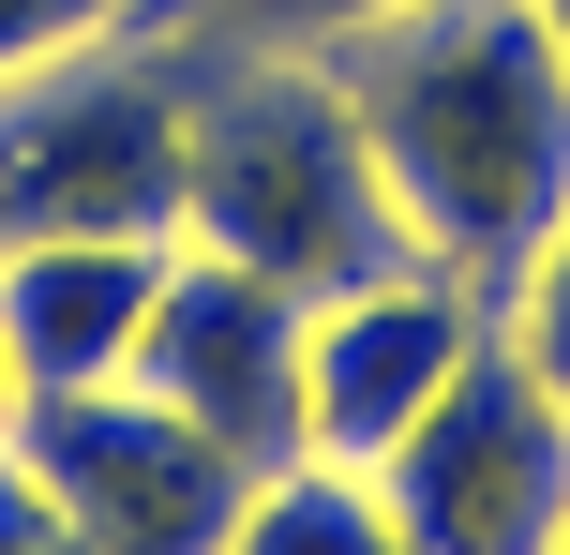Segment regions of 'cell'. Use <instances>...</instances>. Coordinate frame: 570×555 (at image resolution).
Wrapping results in <instances>:
<instances>
[{
  "label": "cell",
  "instance_id": "obj_4",
  "mask_svg": "<svg viewBox=\"0 0 570 555\" xmlns=\"http://www.w3.org/2000/svg\"><path fill=\"white\" fill-rule=\"evenodd\" d=\"M405 555H556L570 541V406L511 330H481L451 390L405 420V450L375 466Z\"/></svg>",
  "mask_w": 570,
  "mask_h": 555
},
{
  "label": "cell",
  "instance_id": "obj_12",
  "mask_svg": "<svg viewBox=\"0 0 570 555\" xmlns=\"http://www.w3.org/2000/svg\"><path fill=\"white\" fill-rule=\"evenodd\" d=\"M136 0H0V90L30 76V60H60V46H90V30H120Z\"/></svg>",
  "mask_w": 570,
  "mask_h": 555
},
{
  "label": "cell",
  "instance_id": "obj_5",
  "mask_svg": "<svg viewBox=\"0 0 570 555\" xmlns=\"http://www.w3.org/2000/svg\"><path fill=\"white\" fill-rule=\"evenodd\" d=\"M0 450L76 511L90 555H226V541H240V496H256V466L210 450L180 406H150L136 376L60 390V406H16Z\"/></svg>",
  "mask_w": 570,
  "mask_h": 555
},
{
  "label": "cell",
  "instance_id": "obj_3",
  "mask_svg": "<svg viewBox=\"0 0 570 555\" xmlns=\"http://www.w3.org/2000/svg\"><path fill=\"white\" fill-rule=\"evenodd\" d=\"M0 240H180V60L136 30L0 90Z\"/></svg>",
  "mask_w": 570,
  "mask_h": 555
},
{
  "label": "cell",
  "instance_id": "obj_10",
  "mask_svg": "<svg viewBox=\"0 0 570 555\" xmlns=\"http://www.w3.org/2000/svg\"><path fill=\"white\" fill-rule=\"evenodd\" d=\"M226 555H405V526H391V496H375L361 466H271L256 496H240V541Z\"/></svg>",
  "mask_w": 570,
  "mask_h": 555
},
{
  "label": "cell",
  "instance_id": "obj_9",
  "mask_svg": "<svg viewBox=\"0 0 570 555\" xmlns=\"http://www.w3.org/2000/svg\"><path fill=\"white\" fill-rule=\"evenodd\" d=\"M405 0H136V46L166 60H345L361 30H391Z\"/></svg>",
  "mask_w": 570,
  "mask_h": 555
},
{
  "label": "cell",
  "instance_id": "obj_2",
  "mask_svg": "<svg viewBox=\"0 0 570 555\" xmlns=\"http://www.w3.org/2000/svg\"><path fill=\"white\" fill-rule=\"evenodd\" d=\"M180 240L315 300L405 270V210L331 60H180Z\"/></svg>",
  "mask_w": 570,
  "mask_h": 555
},
{
  "label": "cell",
  "instance_id": "obj_16",
  "mask_svg": "<svg viewBox=\"0 0 570 555\" xmlns=\"http://www.w3.org/2000/svg\"><path fill=\"white\" fill-rule=\"evenodd\" d=\"M556 555H570V541H556Z\"/></svg>",
  "mask_w": 570,
  "mask_h": 555
},
{
  "label": "cell",
  "instance_id": "obj_15",
  "mask_svg": "<svg viewBox=\"0 0 570 555\" xmlns=\"http://www.w3.org/2000/svg\"><path fill=\"white\" fill-rule=\"evenodd\" d=\"M0 420H16V376H0Z\"/></svg>",
  "mask_w": 570,
  "mask_h": 555
},
{
  "label": "cell",
  "instance_id": "obj_11",
  "mask_svg": "<svg viewBox=\"0 0 570 555\" xmlns=\"http://www.w3.org/2000/svg\"><path fill=\"white\" fill-rule=\"evenodd\" d=\"M495 330H511V346L541 360V390H556V406H570V210H556V226H541V256L511 270V300H495Z\"/></svg>",
  "mask_w": 570,
  "mask_h": 555
},
{
  "label": "cell",
  "instance_id": "obj_6",
  "mask_svg": "<svg viewBox=\"0 0 570 555\" xmlns=\"http://www.w3.org/2000/svg\"><path fill=\"white\" fill-rule=\"evenodd\" d=\"M481 330H495V300L451 286V270H421V256L375 270V286H345V300H315L301 316V450L375 480L405 450V420L481 360Z\"/></svg>",
  "mask_w": 570,
  "mask_h": 555
},
{
  "label": "cell",
  "instance_id": "obj_7",
  "mask_svg": "<svg viewBox=\"0 0 570 555\" xmlns=\"http://www.w3.org/2000/svg\"><path fill=\"white\" fill-rule=\"evenodd\" d=\"M136 390L180 406L210 450H240L256 480L301 466V300L180 240V256H166V300H150V330H136Z\"/></svg>",
  "mask_w": 570,
  "mask_h": 555
},
{
  "label": "cell",
  "instance_id": "obj_1",
  "mask_svg": "<svg viewBox=\"0 0 570 555\" xmlns=\"http://www.w3.org/2000/svg\"><path fill=\"white\" fill-rule=\"evenodd\" d=\"M331 76H345L361 150L405 210V256L511 300V270L570 210V60H556V30L525 0H405Z\"/></svg>",
  "mask_w": 570,
  "mask_h": 555
},
{
  "label": "cell",
  "instance_id": "obj_14",
  "mask_svg": "<svg viewBox=\"0 0 570 555\" xmlns=\"http://www.w3.org/2000/svg\"><path fill=\"white\" fill-rule=\"evenodd\" d=\"M525 16H541V30H556V60H570V0H525Z\"/></svg>",
  "mask_w": 570,
  "mask_h": 555
},
{
  "label": "cell",
  "instance_id": "obj_13",
  "mask_svg": "<svg viewBox=\"0 0 570 555\" xmlns=\"http://www.w3.org/2000/svg\"><path fill=\"white\" fill-rule=\"evenodd\" d=\"M0 555H90V541H76V511H60L46 480L16 466V450H0Z\"/></svg>",
  "mask_w": 570,
  "mask_h": 555
},
{
  "label": "cell",
  "instance_id": "obj_8",
  "mask_svg": "<svg viewBox=\"0 0 570 555\" xmlns=\"http://www.w3.org/2000/svg\"><path fill=\"white\" fill-rule=\"evenodd\" d=\"M180 240H0V376L16 406H60V390L136 376V330L166 300Z\"/></svg>",
  "mask_w": 570,
  "mask_h": 555
}]
</instances>
